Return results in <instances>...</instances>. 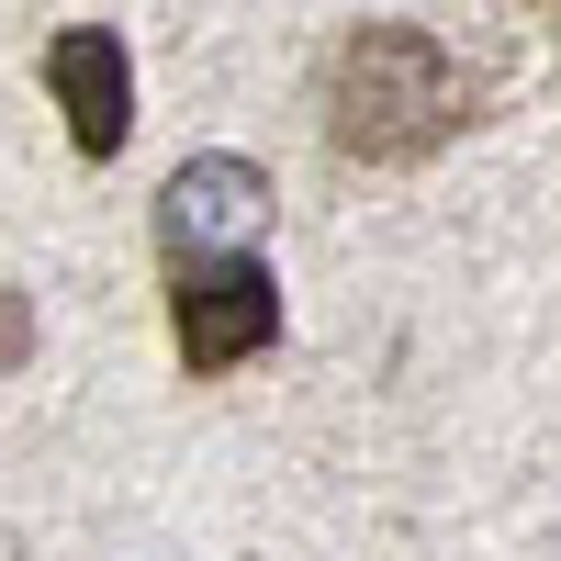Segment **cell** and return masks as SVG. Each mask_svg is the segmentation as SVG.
I'll list each match as a JSON object with an SVG mask.
<instances>
[{
  "instance_id": "obj_3",
  "label": "cell",
  "mask_w": 561,
  "mask_h": 561,
  "mask_svg": "<svg viewBox=\"0 0 561 561\" xmlns=\"http://www.w3.org/2000/svg\"><path fill=\"white\" fill-rule=\"evenodd\" d=\"M270 237V169L259 158H180L158 192V248L169 259H214V248H259Z\"/></svg>"
},
{
  "instance_id": "obj_1",
  "label": "cell",
  "mask_w": 561,
  "mask_h": 561,
  "mask_svg": "<svg viewBox=\"0 0 561 561\" xmlns=\"http://www.w3.org/2000/svg\"><path fill=\"white\" fill-rule=\"evenodd\" d=\"M472 124V68L427 23H359L325 57V147L359 169H415Z\"/></svg>"
},
{
  "instance_id": "obj_4",
  "label": "cell",
  "mask_w": 561,
  "mask_h": 561,
  "mask_svg": "<svg viewBox=\"0 0 561 561\" xmlns=\"http://www.w3.org/2000/svg\"><path fill=\"white\" fill-rule=\"evenodd\" d=\"M45 90H57L68 147H79L90 169L124 158V135H135V57H124L113 23H68L57 45H45Z\"/></svg>"
},
{
  "instance_id": "obj_2",
  "label": "cell",
  "mask_w": 561,
  "mask_h": 561,
  "mask_svg": "<svg viewBox=\"0 0 561 561\" xmlns=\"http://www.w3.org/2000/svg\"><path fill=\"white\" fill-rule=\"evenodd\" d=\"M169 337L192 382H225L237 359L280 337V280L259 248H214V259H169Z\"/></svg>"
}]
</instances>
